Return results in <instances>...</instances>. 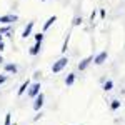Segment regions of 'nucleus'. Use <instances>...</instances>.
Instances as JSON below:
<instances>
[{
	"instance_id": "obj_1",
	"label": "nucleus",
	"mask_w": 125,
	"mask_h": 125,
	"mask_svg": "<svg viewBox=\"0 0 125 125\" xmlns=\"http://www.w3.org/2000/svg\"><path fill=\"white\" fill-rule=\"evenodd\" d=\"M67 65H68V57L63 55V57L58 58L57 62H53V65H52V72H53V73H58V72H62L63 68L67 67Z\"/></svg>"
},
{
	"instance_id": "obj_2",
	"label": "nucleus",
	"mask_w": 125,
	"mask_h": 125,
	"mask_svg": "<svg viewBox=\"0 0 125 125\" xmlns=\"http://www.w3.org/2000/svg\"><path fill=\"white\" fill-rule=\"evenodd\" d=\"M40 88H42V85H40V82H33V83H30L29 90H27V95L30 97V98H35V97L40 94Z\"/></svg>"
},
{
	"instance_id": "obj_3",
	"label": "nucleus",
	"mask_w": 125,
	"mask_h": 125,
	"mask_svg": "<svg viewBox=\"0 0 125 125\" xmlns=\"http://www.w3.org/2000/svg\"><path fill=\"white\" fill-rule=\"evenodd\" d=\"M43 104H45V95L40 92L39 95L33 98V105H32V107H33V110H35V112H40V108L43 107Z\"/></svg>"
},
{
	"instance_id": "obj_4",
	"label": "nucleus",
	"mask_w": 125,
	"mask_h": 125,
	"mask_svg": "<svg viewBox=\"0 0 125 125\" xmlns=\"http://www.w3.org/2000/svg\"><path fill=\"white\" fill-rule=\"evenodd\" d=\"M107 58H108V52L104 50V52H100V53H97L95 57H94V63L95 65H102V63H105Z\"/></svg>"
},
{
	"instance_id": "obj_5",
	"label": "nucleus",
	"mask_w": 125,
	"mask_h": 125,
	"mask_svg": "<svg viewBox=\"0 0 125 125\" xmlns=\"http://www.w3.org/2000/svg\"><path fill=\"white\" fill-rule=\"evenodd\" d=\"M19 17L17 15H13V13H9V15H2L0 17V23H3V25H12L13 22H17Z\"/></svg>"
},
{
	"instance_id": "obj_6",
	"label": "nucleus",
	"mask_w": 125,
	"mask_h": 125,
	"mask_svg": "<svg viewBox=\"0 0 125 125\" xmlns=\"http://www.w3.org/2000/svg\"><path fill=\"white\" fill-rule=\"evenodd\" d=\"M92 62H94V55H88V57H85L83 60H80V63H78V67H77V68L80 70V72H83V70H85V68L88 67Z\"/></svg>"
},
{
	"instance_id": "obj_7",
	"label": "nucleus",
	"mask_w": 125,
	"mask_h": 125,
	"mask_svg": "<svg viewBox=\"0 0 125 125\" xmlns=\"http://www.w3.org/2000/svg\"><path fill=\"white\" fill-rule=\"evenodd\" d=\"M33 25H35V20H30L29 23H27V27L23 29V32H22V37H23V39H29L30 35H32V30H33Z\"/></svg>"
},
{
	"instance_id": "obj_8",
	"label": "nucleus",
	"mask_w": 125,
	"mask_h": 125,
	"mask_svg": "<svg viewBox=\"0 0 125 125\" xmlns=\"http://www.w3.org/2000/svg\"><path fill=\"white\" fill-rule=\"evenodd\" d=\"M3 70H5L7 73H13V75L19 73V67H17L15 63H5V65H3Z\"/></svg>"
},
{
	"instance_id": "obj_9",
	"label": "nucleus",
	"mask_w": 125,
	"mask_h": 125,
	"mask_svg": "<svg viewBox=\"0 0 125 125\" xmlns=\"http://www.w3.org/2000/svg\"><path fill=\"white\" fill-rule=\"evenodd\" d=\"M40 50H42V42H35V45L30 47L29 53L32 55V57H35V55H39V53H40Z\"/></svg>"
},
{
	"instance_id": "obj_10",
	"label": "nucleus",
	"mask_w": 125,
	"mask_h": 125,
	"mask_svg": "<svg viewBox=\"0 0 125 125\" xmlns=\"http://www.w3.org/2000/svg\"><path fill=\"white\" fill-rule=\"evenodd\" d=\"M55 22H57V15H52V17H48L47 22L43 23V33H45V32H47V30L50 29V27H52V25H53Z\"/></svg>"
},
{
	"instance_id": "obj_11",
	"label": "nucleus",
	"mask_w": 125,
	"mask_h": 125,
	"mask_svg": "<svg viewBox=\"0 0 125 125\" xmlns=\"http://www.w3.org/2000/svg\"><path fill=\"white\" fill-rule=\"evenodd\" d=\"M30 83H32V82H30L29 78H27V80H25V82H23V83H22V85H20L19 92H17V94H19V97H22V95H23V94H25V92H27V90H29Z\"/></svg>"
},
{
	"instance_id": "obj_12",
	"label": "nucleus",
	"mask_w": 125,
	"mask_h": 125,
	"mask_svg": "<svg viewBox=\"0 0 125 125\" xmlns=\"http://www.w3.org/2000/svg\"><path fill=\"white\" fill-rule=\"evenodd\" d=\"M75 78H77V75H75L73 72H70L67 77H65V85H67V87H72L73 83H75Z\"/></svg>"
},
{
	"instance_id": "obj_13",
	"label": "nucleus",
	"mask_w": 125,
	"mask_h": 125,
	"mask_svg": "<svg viewBox=\"0 0 125 125\" xmlns=\"http://www.w3.org/2000/svg\"><path fill=\"white\" fill-rule=\"evenodd\" d=\"M0 33H2V35H7V37H12V25H3V27H0Z\"/></svg>"
},
{
	"instance_id": "obj_14",
	"label": "nucleus",
	"mask_w": 125,
	"mask_h": 125,
	"mask_svg": "<svg viewBox=\"0 0 125 125\" xmlns=\"http://www.w3.org/2000/svg\"><path fill=\"white\" fill-rule=\"evenodd\" d=\"M120 105H122V102H120V100H112V102H110V110H112V112H115V110L120 108Z\"/></svg>"
},
{
	"instance_id": "obj_15",
	"label": "nucleus",
	"mask_w": 125,
	"mask_h": 125,
	"mask_svg": "<svg viewBox=\"0 0 125 125\" xmlns=\"http://www.w3.org/2000/svg\"><path fill=\"white\" fill-rule=\"evenodd\" d=\"M112 88H114V82H112V80H105V82H104V90H105V92H110Z\"/></svg>"
},
{
	"instance_id": "obj_16",
	"label": "nucleus",
	"mask_w": 125,
	"mask_h": 125,
	"mask_svg": "<svg viewBox=\"0 0 125 125\" xmlns=\"http://www.w3.org/2000/svg\"><path fill=\"white\" fill-rule=\"evenodd\" d=\"M68 42H70V33H67V39L63 40V45H62V48H60V50H62V53H65V52H67V48H68Z\"/></svg>"
},
{
	"instance_id": "obj_17",
	"label": "nucleus",
	"mask_w": 125,
	"mask_h": 125,
	"mask_svg": "<svg viewBox=\"0 0 125 125\" xmlns=\"http://www.w3.org/2000/svg\"><path fill=\"white\" fill-rule=\"evenodd\" d=\"M12 124V114H5V122L3 125H10Z\"/></svg>"
},
{
	"instance_id": "obj_18",
	"label": "nucleus",
	"mask_w": 125,
	"mask_h": 125,
	"mask_svg": "<svg viewBox=\"0 0 125 125\" xmlns=\"http://www.w3.org/2000/svg\"><path fill=\"white\" fill-rule=\"evenodd\" d=\"M43 37H45L43 32L42 33H35V42H43Z\"/></svg>"
},
{
	"instance_id": "obj_19",
	"label": "nucleus",
	"mask_w": 125,
	"mask_h": 125,
	"mask_svg": "<svg viewBox=\"0 0 125 125\" xmlns=\"http://www.w3.org/2000/svg\"><path fill=\"white\" fill-rule=\"evenodd\" d=\"M72 23H73V25H80V23H82V19H80V17H75Z\"/></svg>"
},
{
	"instance_id": "obj_20",
	"label": "nucleus",
	"mask_w": 125,
	"mask_h": 125,
	"mask_svg": "<svg viewBox=\"0 0 125 125\" xmlns=\"http://www.w3.org/2000/svg\"><path fill=\"white\" fill-rule=\"evenodd\" d=\"M7 75H0V85H3V83H5V82H7Z\"/></svg>"
},
{
	"instance_id": "obj_21",
	"label": "nucleus",
	"mask_w": 125,
	"mask_h": 125,
	"mask_svg": "<svg viewBox=\"0 0 125 125\" xmlns=\"http://www.w3.org/2000/svg\"><path fill=\"white\" fill-rule=\"evenodd\" d=\"M39 118H42V112H40V114H37V115L33 117V122H37V120H39Z\"/></svg>"
},
{
	"instance_id": "obj_22",
	"label": "nucleus",
	"mask_w": 125,
	"mask_h": 125,
	"mask_svg": "<svg viewBox=\"0 0 125 125\" xmlns=\"http://www.w3.org/2000/svg\"><path fill=\"white\" fill-rule=\"evenodd\" d=\"M100 19H105V10L100 9Z\"/></svg>"
},
{
	"instance_id": "obj_23",
	"label": "nucleus",
	"mask_w": 125,
	"mask_h": 125,
	"mask_svg": "<svg viewBox=\"0 0 125 125\" xmlns=\"http://www.w3.org/2000/svg\"><path fill=\"white\" fill-rule=\"evenodd\" d=\"M2 50H5V43H3V42H0V52H2Z\"/></svg>"
},
{
	"instance_id": "obj_24",
	"label": "nucleus",
	"mask_w": 125,
	"mask_h": 125,
	"mask_svg": "<svg viewBox=\"0 0 125 125\" xmlns=\"http://www.w3.org/2000/svg\"><path fill=\"white\" fill-rule=\"evenodd\" d=\"M95 15H97V10H94V12H92V15H90V19L94 20V19H95Z\"/></svg>"
},
{
	"instance_id": "obj_25",
	"label": "nucleus",
	"mask_w": 125,
	"mask_h": 125,
	"mask_svg": "<svg viewBox=\"0 0 125 125\" xmlns=\"http://www.w3.org/2000/svg\"><path fill=\"white\" fill-rule=\"evenodd\" d=\"M40 75H42V73H40V72H35V73H33V78H39Z\"/></svg>"
},
{
	"instance_id": "obj_26",
	"label": "nucleus",
	"mask_w": 125,
	"mask_h": 125,
	"mask_svg": "<svg viewBox=\"0 0 125 125\" xmlns=\"http://www.w3.org/2000/svg\"><path fill=\"white\" fill-rule=\"evenodd\" d=\"M2 63H3V57L0 55V65H2Z\"/></svg>"
},
{
	"instance_id": "obj_27",
	"label": "nucleus",
	"mask_w": 125,
	"mask_h": 125,
	"mask_svg": "<svg viewBox=\"0 0 125 125\" xmlns=\"http://www.w3.org/2000/svg\"><path fill=\"white\" fill-rule=\"evenodd\" d=\"M0 42H3V35L2 33H0Z\"/></svg>"
},
{
	"instance_id": "obj_28",
	"label": "nucleus",
	"mask_w": 125,
	"mask_h": 125,
	"mask_svg": "<svg viewBox=\"0 0 125 125\" xmlns=\"http://www.w3.org/2000/svg\"><path fill=\"white\" fill-rule=\"evenodd\" d=\"M40 2H47V0H40Z\"/></svg>"
}]
</instances>
